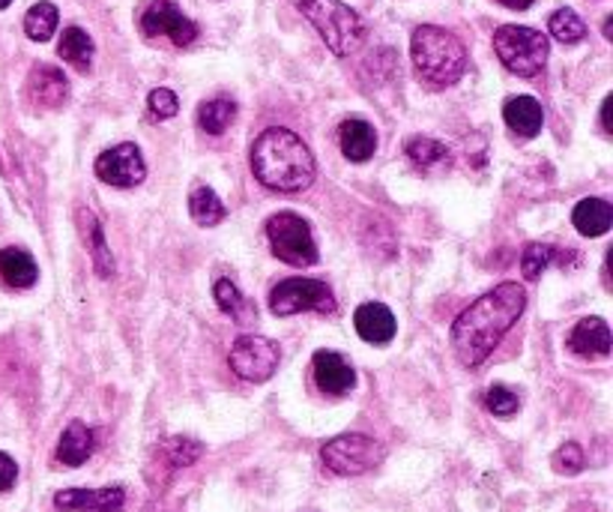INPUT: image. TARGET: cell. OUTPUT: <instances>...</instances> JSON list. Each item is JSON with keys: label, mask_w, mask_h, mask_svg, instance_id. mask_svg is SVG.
Returning <instances> with one entry per match:
<instances>
[{"label": "cell", "mask_w": 613, "mask_h": 512, "mask_svg": "<svg viewBox=\"0 0 613 512\" xmlns=\"http://www.w3.org/2000/svg\"><path fill=\"white\" fill-rule=\"evenodd\" d=\"M97 177L102 184L117 186V189H132L147 177L145 156L135 145H117L97 159Z\"/></svg>", "instance_id": "obj_11"}, {"label": "cell", "mask_w": 613, "mask_h": 512, "mask_svg": "<svg viewBox=\"0 0 613 512\" xmlns=\"http://www.w3.org/2000/svg\"><path fill=\"white\" fill-rule=\"evenodd\" d=\"M338 145H342V154L350 163H368L374 150H377V132H374V126L368 120L350 117V120L338 126Z\"/></svg>", "instance_id": "obj_18"}, {"label": "cell", "mask_w": 613, "mask_h": 512, "mask_svg": "<svg viewBox=\"0 0 613 512\" xmlns=\"http://www.w3.org/2000/svg\"><path fill=\"white\" fill-rule=\"evenodd\" d=\"M611 345V327L602 318H581L568 333V351L577 357H607Z\"/></svg>", "instance_id": "obj_15"}, {"label": "cell", "mask_w": 613, "mask_h": 512, "mask_svg": "<svg viewBox=\"0 0 613 512\" xmlns=\"http://www.w3.org/2000/svg\"><path fill=\"white\" fill-rule=\"evenodd\" d=\"M315 384L326 396H347L356 384L354 366L338 351H317L315 354Z\"/></svg>", "instance_id": "obj_13"}, {"label": "cell", "mask_w": 613, "mask_h": 512, "mask_svg": "<svg viewBox=\"0 0 613 512\" xmlns=\"http://www.w3.org/2000/svg\"><path fill=\"white\" fill-rule=\"evenodd\" d=\"M0 276L10 288H33L39 279V267L30 252L10 246V249L0 252Z\"/></svg>", "instance_id": "obj_21"}, {"label": "cell", "mask_w": 613, "mask_h": 512, "mask_svg": "<svg viewBox=\"0 0 613 512\" xmlns=\"http://www.w3.org/2000/svg\"><path fill=\"white\" fill-rule=\"evenodd\" d=\"M58 7L49 3V0H39V3L30 7L28 16H24V33H28L33 42H49V39L55 37V30H58Z\"/></svg>", "instance_id": "obj_26"}, {"label": "cell", "mask_w": 613, "mask_h": 512, "mask_svg": "<svg viewBox=\"0 0 613 512\" xmlns=\"http://www.w3.org/2000/svg\"><path fill=\"white\" fill-rule=\"evenodd\" d=\"M234 117H237V102L228 97L210 99V102H204L198 108V126H201L207 136H221L234 124Z\"/></svg>", "instance_id": "obj_25"}, {"label": "cell", "mask_w": 613, "mask_h": 512, "mask_svg": "<svg viewBox=\"0 0 613 512\" xmlns=\"http://www.w3.org/2000/svg\"><path fill=\"white\" fill-rule=\"evenodd\" d=\"M356 333L368 342V345H389L395 336V315L384 303H363L354 315Z\"/></svg>", "instance_id": "obj_16"}, {"label": "cell", "mask_w": 613, "mask_h": 512, "mask_svg": "<svg viewBox=\"0 0 613 512\" xmlns=\"http://www.w3.org/2000/svg\"><path fill=\"white\" fill-rule=\"evenodd\" d=\"M524 306H527V291L517 282H500L497 288L469 303L452 324V351L461 360V366L479 368L508 329L515 327Z\"/></svg>", "instance_id": "obj_1"}, {"label": "cell", "mask_w": 613, "mask_h": 512, "mask_svg": "<svg viewBox=\"0 0 613 512\" xmlns=\"http://www.w3.org/2000/svg\"><path fill=\"white\" fill-rule=\"evenodd\" d=\"M547 30H551V37L560 39L563 46H577V42L586 37L584 19H581L575 10H556L554 16H551V21H547Z\"/></svg>", "instance_id": "obj_29"}, {"label": "cell", "mask_w": 613, "mask_h": 512, "mask_svg": "<svg viewBox=\"0 0 613 512\" xmlns=\"http://www.w3.org/2000/svg\"><path fill=\"white\" fill-rule=\"evenodd\" d=\"M204 446L192 437H168L162 444L156 446V462L162 464L168 474L180 471V467H189L201 459Z\"/></svg>", "instance_id": "obj_23"}, {"label": "cell", "mask_w": 613, "mask_h": 512, "mask_svg": "<svg viewBox=\"0 0 613 512\" xmlns=\"http://www.w3.org/2000/svg\"><path fill=\"white\" fill-rule=\"evenodd\" d=\"M126 492L120 485L108 489H63L55 494V506L60 512H120Z\"/></svg>", "instance_id": "obj_12"}, {"label": "cell", "mask_w": 613, "mask_h": 512, "mask_svg": "<svg viewBox=\"0 0 613 512\" xmlns=\"http://www.w3.org/2000/svg\"><path fill=\"white\" fill-rule=\"evenodd\" d=\"M212 297H216V303H219V309L225 312V315L243 321V309H246V301H243L240 288H237L234 282H230V279L216 282V285H212Z\"/></svg>", "instance_id": "obj_31"}, {"label": "cell", "mask_w": 613, "mask_h": 512, "mask_svg": "<svg viewBox=\"0 0 613 512\" xmlns=\"http://www.w3.org/2000/svg\"><path fill=\"white\" fill-rule=\"evenodd\" d=\"M604 37H607V39L613 37V19H607V21H604Z\"/></svg>", "instance_id": "obj_38"}, {"label": "cell", "mask_w": 613, "mask_h": 512, "mask_svg": "<svg viewBox=\"0 0 613 512\" xmlns=\"http://www.w3.org/2000/svg\"><path fill=\"white\" fill-rule=\"evenodd\" d=\"M267 237L273 255L290 267H308L317 262V243L312 225L297 213H276L267 223Z\"/></svg>", "instance_id": "obj_7"}, {"label": "cell", "mask_w": 613, "mask_h": 512, "mask_svg": "<svg viewBox=\"0 0 613 512\" xmlns=\"http://www.w3.org/2000/svg\"><path fill=\"white\" fill-rule=\"evenodd\" d=\"M611 108H613V97H607V99H604V106H602V126H604V132H607V136H611V132H613Z\"/></svg>", "instance_id": "obj_36"}, {"label": "cell", "mask_w": 613, "mask_h": 512, "mask_svg": "<svg viewBox=\"0 0 613 512\" xmlns=\"http://www.w3.org/2000/svg\"><path fill=\"white\" fill-rule=\"evenodd\" d=\"M554 246L551 243H530L524 255H521V270H524V279L536 282L542 273L547 270V264L554 262Z\"/></svg>", "instance_id": "obj_30"}, {"label": "cell", "mask_w": 613, "mask_h": 512, "mask_svg": "<svg viewBox=\"0 0 613 512\" xmlns=\"http://www.w3.org/2000/svg\"><path fill=\"white\" fill-rule=\"evenodd\" d=\"M494 51L500 63L521 78H536L547 63V37L524 24H503L494 30Z\"/></svg>", "instance_id": "obj_5"}, {"label": "cell", "mask_w": 613, "mask_h": 512, "mask_svg": "<svg viewBox=\"0 0 613 512\" xmlns=\"http://www.w3.org/2000/svg\"><path fill=\"white\" fill-rule=\"evenodd\" d=\"M572 223L584 237H602L611 232L613 207L604 198H584L572 213Z\"/></svg>", "instance_id": "obj_22"}, {"label": "cell", "mask_w": 613, "mask_h": 512, "mask_svg": "<svg viewBox=\"0 0 613 512\" xmlns=\"http://www.w3.org/2000/svg\"><path fill=\"white\" fill-rule=\"evenodd\" d=\"M78 228L85 234L87 249H90V258H93V267L102 279H111L115 276V258H111V249L106 243V232H102V223L97 219V213L87 210V207H78Z\"/></svg>", "instance_id": "obj_17"}, {"label": "cell", "mask_w": 613, "mask_h": 512, "mask_svg": "<svg viewBox=\"0 0 613 512\" xmlns=\"http://www.w3.org/2000/svg\"><path fill=\"white\" fill-rule=\"evenodd\" d=\"M28 99L39 108H60L69 99V81L58 67L39 63L28 76Z\"/></svg>", "instance_id": "obj_14"}, {"label": "cell", "mask_w": 613, "mask_h": 512, "mask_svg": "<svg viewBox=\"0 0 613 512\" xmlns=\"http://www.w3.org/2000/svg\"><path fill=\"white\" fill-rule=\"evenodd\" d=\"M93 39H90V33L81 28H67L63 30V37H60L58 42V55L67 63H72V67L78 69V72H87V69L93 67Z\"/></svg>", "instance_id": "obj_24"}, {"label": "cell", "mask_w": 613, "mask_h": 512, "mask_svg": "<svg viewBox=\"0 0 613 512\" xmlns=\"http://www.w3.org/2000/svg\"><path fill=\"white\" fill-rule=\"evenodd\" d=\"M97 450V435H93V429H87L85 423H72L63 429V435H60L58 444V462L67 464V467H78V464H85L90 455Z\"/></svg>", "instance_id": "obj_20"}, {"label": "cell", "mask_w": 613, "mask_h": 512, "mask_svg": "<svg viewBox=\"0 0 613 512\" xmlns=\"http://www.w3.org/2000/svg\"><path fill=\"white\" fill-rule=\"evenodd\" d=\"M10 3H12V0H0V10H7Z\"/></svg>", "instance_id": "obj_39"}, {"label": "cell", "mask_w": 613, "mask_h": 512, "mask_svg": "<svg viewBox=\"0 0 613 512\" xmlns=\"http://www.w3.org/2000/svg\"><path fill=\"white\" fill-rule=\"evenodd\" d=\"M297 7L338 58H347L363 46L365 21L342 0H297Z\"/></svg>", "instance_id": "obj_4"}, {"label": "cell", "mask_w": 613, "mask_h": 512, "mask_svg": "<svg viewBox=\"0 0 613 512\" xmlns=\"http://www.w3.org/2000/svg\"><path fill=\"white\" fill-rule=\"evenodd\" d=\"M147 106H150L154 117H159V120H168V117H174L180 111L177 93L168 88H156L154 93H150V99H147Z\"/></svg>", "instance_id": "obj_34"}, {"label": "cell", "mask_w": 613, "mask_h": 512, "mask_svg": "<svg viewBox=\"0 0 613 512\" xmlns=\"http://www.w3.org/2000/svg\"><path fill=\"white\" fill-rule=\"evenodd\" d=\"M251 171L273 193H303L315 184L317 165L303 138L285 126H269L251 145Z\"/></svg>", "instance_id": "obj_2"}, {"label": "cell", "mask_w": 613, "mask_h": 512, "mask_svg": "<svg viewBox=\"0 0 613 512\" xmlns=\"http://www.w3.org/2000/svg\"><path fill=\"white\" fill-rule=\"evenodd\" d=\"M404 150H407V159H411L416 168H425V171H432V168H441V165L449 163V147L441 145V141H434V138H411Z\"/></svg>", "instance_id": "obj_27"}, {"label": "cell", "mask_w": 613, "mask_h": 512, "mask_svg": "<svg viewBox=\"0 0 613 512\" xmlns=\"http://www.w3.org/2000/svg\"><path fill=\"white\" fill-rule=\"evenodd\" d=\"M503 120L512 132H517L521 138H533L542 132V124H545V111L533 97H512L503 106Z\"/></svg>", "instance_id": "obj_19"}, {"label": "cell", "mask_w": 613, "mask_h": 512, "mask_svg": "<svg viewBox=\"0 0 613 512\" xmlns=\"http://www.w3.org/2000/svg\"><path fill=\"white\" fill-rule=\"evenodd\" d=\"M584 450L575 444V441H568V444H563L560 450L554 453V471L556 474H565V476H575L584 471Z\"/></svg>", "instance_id": "obj_32"}, {"label": "cell", "mask_w": 613, "mask_h": 512, "mask_svg": "<svg viewBox=\"0 0 613 512\" xmlns=\"http://www.w3.org/2000/svg\"><path fill=\"white\" fill-rule=\"evenodd\" d=\"M500 3L508 10H530L533 7V0H500Z\"/></svg>", "instance_id": "obj_37"}, {"label": "cell", "mask_w": 613, "mask_h": 512, "mask_svg": "<svg viewBox=\"0 0 613 512\" xmlns=\"http://www.w3.org/2000/svg\"><path fill=\"white\" fill-rule=\"evenodd\" d=\"M19 480V464L12 462V455L0 453V492H10Z\"/></svg>", "instance_id": "obj_35"}, {"label": "cell", "mask_w": 613, "mask_h": 512, "mask_svg": "<svg viewBox=\"0 0 613 512\" xmlns=\"http://www.w3.org/2000/svg\"><path fill=\"white\" fill-rule=\"evenodd\" d=\"M517 396L512 393L508 387H503V384H494V387L485 393V407H488L494 416H512L517 411Z\"/></svg>", "instance_id": "obj_33"}, {"label": "cell", "mask_w": 613, "mask_h": 512, "mask_svg": "<svg viewBox=\"0 0 613 512\" xmlns=\"http://www.w3.org/2000/svg\"><path fill=\"white\" fill-rule=\"evenodd\" d=\"M278 360H281V351L267 336H240L230 345L228 354L234 375L249 381V384H264L276 375Z\"/></svg>", "instance_id": "obj_9"}, {"label": "cell", "mask_w": 613, "mask_h": 512, "mask_svg": "<svg viewBox=\"0 0 613 512\" xmlns=\"http://www.w3.org/2000/svg\"><path fill=\"white\" fill-rule=\"evenodd\" d=\"M189 213H192V219L204 228H210V225H219L225 219V204L216 193H212L210 186H201V189H195L192 198H189Z\"/></svg>", "instance_id": "obj_28"}, {"label": "cell", "mask_w": 613, "mask_h": 512, "mask_svg": "<svg viewBox=\"0 0 613 512\" xmlns=\"http://www.w3.org/2000/svg\"><path fill=\"white\" fill-rule=\"evenodd\" d=\"M411 55L419 78L432 88H452L467 69V49L461 46V39L434 24L413 30Z\"/></svg>", "instance_id": "obj_3"}, {"label": "cell", "mask_w": 613, "mask_h": 512, "mask_svg": "<svg viewBox=\"0 0 613 512\" xmlns=\"http://www.w3.org/2000/svg\"><path fill=\"white\" fill-rule=\"evenodd\" d=\"M384 444L374 441L368 435H338L333 441H326L324 450H320V459H324L326 471H333L338 476H359L374 471L377 464L384 462Z\"/></svg>", "instance_id": "obj_6"}, {"label": "cell", "mask_w": 613, "mask_h": 512, "mask_svg": "<svg viewBox=\"0 0 613 512\" xmlns=\"http://www.w3.org/2000/svg\"><path fill=\"white\" fill-rule=\"evenodd\" d=\"M269 309L278 318H288V315H299V312H320V315H333L338 309L336 297L326 282L317 279H285L278 282L273 294H269Z\"/></svg>", "instance_id": "obj_8"}, {"label": "cell", "mask_w": 613, "mask_h": 512, "mask_svg": "<svg viewBox=\"0 0 613 512\" xmlns=\"http://www.w3.org/2000/svg\"><path fill=\"white\" fill-rule=\"evenodd\" d=\"M141 33L150 39L168 37L177 49H186L198 39V24L186 19L174 0H154L141 16Z\"/></svg>", "instance_id": "obj_10"}]
</instances>
